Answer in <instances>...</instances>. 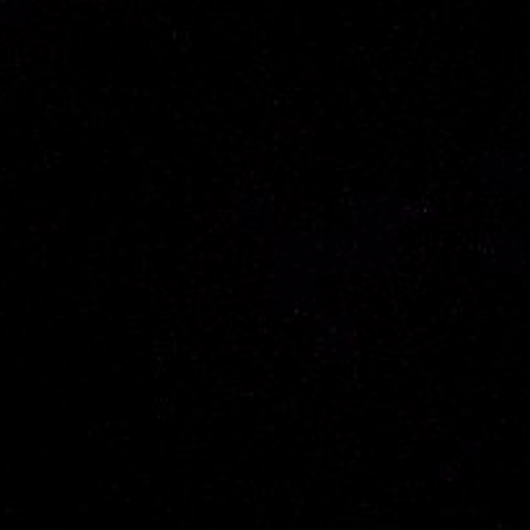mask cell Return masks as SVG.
<instances>
[{
  "mask_svg": "<svg viewBox=\"0 0 530 530\" xmlns=\"http://www.w3.org/2000/svg\"><path fill=\"white\" fill-rule=\"evenodd\" d=\"M523 238L518 233H505L497 244H492L487 259L481 262L484 275H515L523 269Z\"/></svg>",
  "mask_w": 530,
  "mask_h": 530,
  "instance_id": "6da1fadb",
  "label": "cell"
},
{
  "mask_svg": "<svg viewBox=\"0 0 530 530\" xmlns=\"http://www.w3.org/2000/svg\"><path fill=\"white\" fill-rule=\"evenodd\" d=\"M481 181L492 189H507L520 184V161L510 153H492L479 163Z\"/></svg>",
  "mask_w": 530,
  "mask_h": 530,
  "instance_id": "7a4b0ae2",
  "label": "cell"
},
{
  "mask_svg": "<svg viewBox=\"0 0 530 530\" xmlns=\"http://www.w3.org/2000/svg\"><path fill=\"white\" fill-rule=\"evenodd\" d=\"M236 223L241 231L246 233H254V231H267L269 220H272V207H269V202L264 200V197H241V200L236 202Z\"/></svg>",
  "mask_w": 530,
  "mask_h": 530,
  "instance_id": "3957f363",
  "label": "cell"
}]
</instances>
